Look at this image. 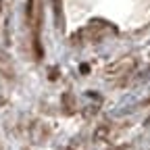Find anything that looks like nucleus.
Wrapping results in <instances>:
<instances>
[{
    "mask_svg": "<svg viewBox=\"0 0 150 150\" xmlns=\"http://www.w3.org/2000/svg\"><path fill=\"white\" fill-rule=\"evenodd\" d=\"M134 67H136V61L127 56V59H121L117 63L108 65L106 67V75H108V77H115V75H127V73H131Z\"/></svg>",
    "mask_w": 150,
    "mask_h": 150,
    "instance_id": "f257e3e1",
    "label": "nucleus"
},
{
    "mask_svg": "<svg viewBox=\"0 0 150 150\" xmlns=\"http://www.w3.org/2000/svg\"><path fill=\"white\" fill-rule=\"evenodd\" d=\"M54 11H56V19L61 21V0H54Z\"/></svg>",
    "mask_w": 150,
    "mask_h": 150,
    "instance_id": "20e7f679",
    "label": "nucleus"
},
{
    "mask_svg": "<svg viewBox=\"0 0 150 150\" xmlns=\"http://www.w3.org/2000/svg\"><path fill=\"white\" fill-rule=\"evenodd\" d=\"M0 73L4 75V77H13V63H11V56L4 52V50H0Z\"/></svg>",
    "mask_w": 150,
    "mask_h": 150,
    "instance_id": "f03ea898",
    "label": "nucleus"
},
{
    "mask_svg": "<svg viewBox=\"0 0 150 150\" xmlns=\"http://www.w3.org/2000/svg\"><path fill=\"white\" fill-rule=\"evenodd\" d=\"M106 136H108V125H102V127L96 129V134H94V140H98V142H100V140H104Z\"/></svg>",
    "mask_w": 150,
    "mask_h": 150,
    "instance_id": "7ed1b4c3",
    "label": "nucleus"
}]
</instances>
